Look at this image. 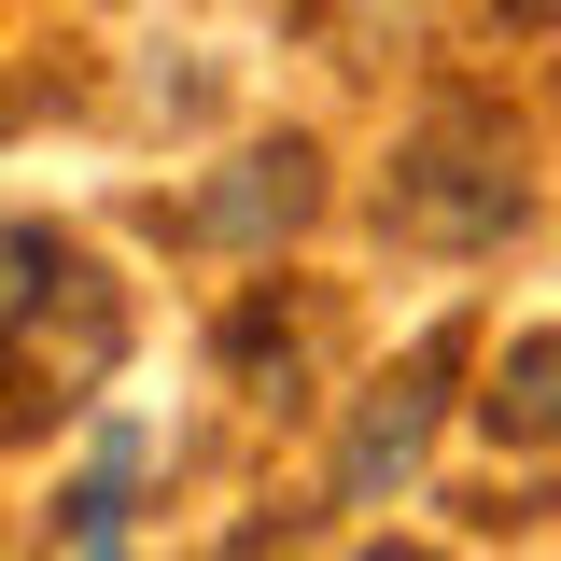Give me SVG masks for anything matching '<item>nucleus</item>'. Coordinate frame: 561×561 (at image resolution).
I'll use <instances>...</instances> for the list:
<instances>
[{
	"label": "nucleus",
	"instance_id": "39448f33",
	"mask_svg": "<svg viewBox=\"0 0 561 561\" xmlns=\"http://www.w3.org/2000/svg\"><path fill=\"white\" fill-rule=\"evenodd\" d=\"M478 421H491V449H561V323H548V337H519L505 365H491Z\"/></svg>",
	"mask_w": 561,
	"mask_h": 561
},
{
	"label": "nucleus",
	"instance_id": "423d86ee",
	"mask_svg": "<svg viewBox=\"0 0 561 561\" xmlns=\"http://www.w3.org/2000/svg\"><path fill=\"white\" fill-rule=\"evenodd\" d=\"M57 267H70V239H57V225H0V323H14V309H28Z\"/></svg>",
	"mask_w": 561,
	"mask_h": 561
},
{
	"label": "nucleus",
	"instance_id": "20e7f679",
	"mask_svg": "<svg viewBox=\"0 0 561 561\" xmlns=\"http://www.w3.org/2000/svg\"><path fill=\"white\" fill-rule=\"evenodd\" d=\"M309 210H323V154H309V140H267V154H239V183L183 197L169 225H183V239H295Z\"/></svg>",
	"mask_w": 561,
	"mask_h": 561
},
{
	"label": "nucleus",
	"instance_id": "6e6552de",
	"mask_svg": "<svg viewBox=\"0 0 561 561\" xmlns=\"http://www.w3.org/2000/svg\"><path fill=\"white\" fill-rule=\"evenodd\" d=\"M365 561H435V548H365Z\"/></svg>",
	"mask_w": 561,
	"mask_h": 561
},
{
	"label": "nucleus",
	"instance_id": "0eeeda50",
	"mask_svg": "<svg viewBox=\"0 0 561 561\" xmlns=\"http://www.w3.org/2000/svg\"><path fill=\"white\" fill-rule=\"evenodd\" d=\"M491 14H505V28H561V0H491Z\"/></svg>",
	"mask_w": 561,
	"mask_h": 561
},
{
	"label": "nucleus",
	"instance_id": "7ed1b4c3",
	"mask_svg": "<svg viewBox=\"0 0 561 561\" xmlns=\"http://www.w3.org/2000/svg\"><path fill=\"white\" fill-rule=\"evenodd\" d=\"M449 365H463V337L435 323V337L351 408V435H337V505H379V491H408L421 478V449H435V408H449Z\"/></svg>",
	"mask_w": 561,
	"mask_h": 561
},
{
	"label": "nucleus",
	"instance_id": "f03ea898",
	"mask_svg": "<svg viewBox=\"0 0 561 561\" xmlns=\"http://www.w3.org/2000/svg\"><path fill=\"white\" fill-rule=\"evenodd\" d=\"M113 337H127V309H113V280L70 253L14 323H0V435H28V421L84 408L99 379H113Z\"/></svg>",
	"mask_w": 561,
	"mask_h": 561
},
{
	"label": "nucleus",
	"instance_id": "f257e3e1",
	"mask_svg": "<svg viewBox=\"0 0 561 561\" xmlns=\"http://www.w3.org/2000/svg\"><path fill=\"white\" fill-rule=\"evenodd\" d=\"M393 239H435V253H478L519 225V154H505V113L491 99H435L393 154V197H379Z\"/></svg>",
	"mask_w": 561,
	"mask_h": 561
}]
</instances>
